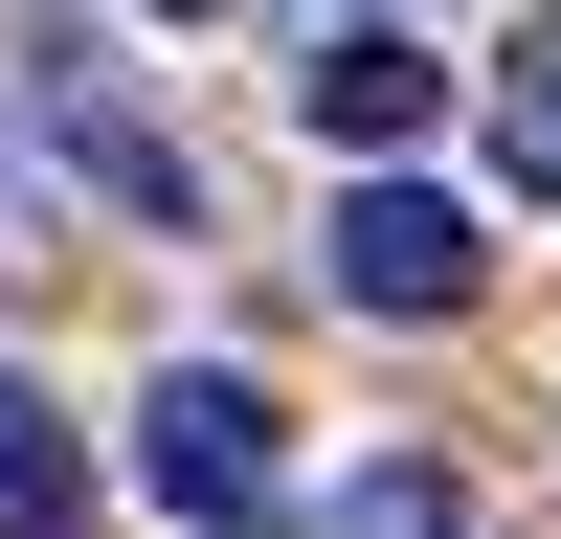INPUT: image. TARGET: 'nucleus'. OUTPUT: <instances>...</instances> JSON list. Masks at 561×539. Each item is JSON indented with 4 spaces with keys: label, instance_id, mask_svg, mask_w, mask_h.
Returning a JSON list of instances; mask_svg holds the SVG:
<instances>
[{
    "label": "nucleus",
    "instance_id": "obj_1",
    "mask_svg": "<svg viewBox=\"0 0 561 539\" xmlns=\"http://www.w3.org/2000/svg\"><path fill=\"white\" fill-rule=\"evenodd\" d=\"M270 449H293V404L270 382H225V359H158V382H135V494H158V517H270Z\"/></svg>",
    "mask_w": 561,
    "mask_h": 539
},
{
    "label": "nucleus",
    "instance_id": "obj_2",
    "mask_svg": "<svg viewBox=\"0 0 561 539\" xmlns=\"http://www.w3.org/2000/svg\"><path fill=\"white\" fill-rule=\"evenodd\" d=\"M472 203H449V180H359V203H337V293L359 314H472Z\"/></svg>",
    "mask_w": 561,
    "mask_h": 539
},
{
    "label": "nucleus",
    "instance_id": "obj_3",
    "mask_svg": "<svg viewBox=\"0 0 561 539\" xmlns=\"http://www.w3.org/2000/svg\"><path fill=\"white\" fill-rule=\"evenodd\" d=\"M293 113L337 135V158H404V135L449 113V68H427V45H404V23H337V45H314V68H293Z\"/></svg>",
    "mask_w": 561,
    "mask_h": 539
},
{
    "label": "nucleus",
    "instance_id": "obj_4",
    "mask_svg": "<svg viewBox=\"0 0 561 539\" xmlns=\"http://www.w3.org/2000/svg\"><path fill=\"white\" fill-rule=\"evenodd\" d=\"M0 539H68V404L0 359Z\"/></svg>",
    "mask_w": 561,
    "mask_h": 539
},
{
    "label": "nucleus",
    "instance_id": "obj_5",
    "mask_svg": "<svg viewBox=\"0 0 561 539\" xmlns=\"http://www.w3.org/2000/svg\"><path fill=\"white\" fill-rule=\"evenodd\" d=\"M314 539H472V494H449L427 449H382V472H359V494H337V517H314Z\"/></svg>",
    "mask_w": 561,
    "mask_h": 539
},
{
    "label": "nucleus",
    "instance_id": "obj_6",
    "mask_svg": "<svg viewBox=\"0 0 561 539\" xmlns=\"http://www.w3.org/2000/svg\"><path fill=\"white\" fill-rule=\"evenodd\" d=\"M494 158H517V203H561V23L494 68Z\"/></svg>",
    "mask_w": 561,
    "mask_h": 539
},
{
    "label": "nucleus",
    "instance_id": "obj_7",
    "mask_svg": "<svg viewBox=\"0 0 561 539\" xmlns=\"http://www.w3.org/2000/svg\"><path fill=\"white\" fill-rule=\"evenodd\" d=\"M0 248H45V203H23V158H0Z\"/></svg>",
    "mask_w": 561,
    "mask_h": 539
},
{
    "label": "nucleus",
    "instance_id": "obj_8",
    "mask_svg": "<svg viewBox=\"0 0 561 539\" xmlns=\"http://www.w3.org/2000/svg\"><path fill=\"white\" fill-rule=\"evenodd\" d=\"M158 23H203V0H158Z\"/></svg>",
    "mask_w": 561,
    "mask_h": 539
},
{
    "label": "nucleus",
    "instance_id": "obj_9",
    "mask_svg": "<svg viewBox=\"0 0 561 539\" xmlns=\"http://www.w3.org/2000/svg\"><path fill=\"white\" fill-rule=\"evenodd\" d=\"M337 23H382V0H337Z\"/></svg>",
    "mask_w": 561,
    "mask_h": 539
},
{
    "label": "nucleus",
    "instance_id": "obj_10",
    "mask_svg": "<svg viewBox=\"0 0 561 539\" xmlns=\"http://www.w3.org/2000/svg\"><path fill=\"white\" fill-rule=\"evenodd\" d=\"M225 539H270V517H225Z\"/></svg>",
    "mask_w": 561,
    "mask_h": 539
}]
</instances>
